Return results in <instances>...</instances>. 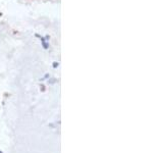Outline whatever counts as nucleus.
<instances>
[{
	"mask_svg": "<svg viewBox=\"0 0 163 153\" xmlns=\"http://www.w3.org/2000/svg\"><path fill=\"white\" fill-rule=\"evenodd\" d=\"M38 36V35H37ZM38 37H40V36H38ZM40 39H41V42H42V45H43V47L45 49H48V47H49V44H48L47 42H46V40L44 39L43 37H40Z\"/></svg>",
	"mask_w": 163,
	"mask_h": 153,
	"instance_id": "obj_1",
	"label": "nucleus"
},
{
	"mask_svg": "<svg viewBox=\"0 0 163 153\" xmlns=\"http://www.w3.org/2000/svg\"><path fill=\"white\" fill-rule=\"evenodd\" d=\"M0 153H2V152H0Z\"/></svg>",
	"mask_w": 163,
	"mask_h": 153,
	"instance_id": "obj_2",
	"label": "nucleus"
}]
</instances>
